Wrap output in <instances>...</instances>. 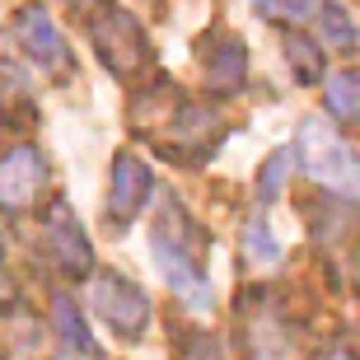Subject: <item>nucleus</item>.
<instances>
[{"label": "nucleus", "instance_id": "obj_2", "mask_svg": "<svg viewBox=\"0 0 360 360\" xmlns=\"http://www.w3.org/2000/svg\"><path fill=\"white\" fill-rule=\"evenodd\" d=\"M155 146H160L164 160H178V164H201L220 146V136H225V117L215 112L211 103H197V98H183L178 94V103L169 108L155 127Z\"/></svg>", "mask_w": 360, "mask_h": 360}, {"label": "nucleus", "instance_id": "obj_17", "mask_svg": "<svg viewBox=\"0 0 360 360\" xmlns=\"http://www.w3.org/2000/svg\"><path fill=\"white\" fill-rule=\"evenodd\" d=\"M174 360H229V356L211 333L187 328V333H178V342H174Z\"/></svg>", "mask_w": 360, "mask_h": 360}, {"label": "nucleus", "instance_id": "obj_5", "mask_svg": "<svg viewBox=\"0 0 360 360\" xmlns=\"http://www.w3.org/2000/svg\"><path fill=\"white\" fill-rule=\"evenodd\" d=\"M89 304L117 337H127V342L146 337V328H150V295L141 290L136 281H127L122 271H98V276H94Z\"/></svg>", "mask_w": 360, "mask_h": 360}, {"label": "nucleus", "instance_id": "obj_9", "mask_svg": "<svg viewBox=\"0 0 360 360\" xmlns=\"http://www.w3.org/2000/svg\"><path fill=\"white\" fill-rule=\"evenodd\" d=\"M150 187H155V178H150V164L141 160L136 150H122L117 160H112V183H108V215H112L117 225L136 220V215L146 211V201H150Z\"/></svg>", "mask_w": 360, "mask_h": 360}, {"label": "nucleus", "instance_id": "obj_19", "mask_svg": "<svg viewBox=\"0 0 360 360\" xmlns=\"http://www.w3.org/2000/svg\"><path fill=\"white\" fill-rule=\"evenodd\" d=\"M243 253L253 257V262H276V257H281V243L271 239V229H267L262 215L248 220V229H243Z\"/></svg>", "mask_w": 360, "mask_h": 360}, {"label": "nucleus", "instance_id": "obj_15", "mask_svg": "<svg viewBox=\"0 0 360 360\" xmlns=\"http://www.w3.org/2000/svg\"><path fill=\"white\" fill-rule=\"evenodd\" d=\"M0 112L5 117H24V112H33V98H28V80L24 70L14 66V61H0Z\"/></svg>", "mask_w": 360, "mask_h": 360}, {"label": "nucleus", "instance_id": "obj_16", "mask_svg": "<svg viewBox=\"0 0 360 360\" xmlns=\"http://www.w3.org/2000/svg\"><path fill=\"white\" fill-rule=\"evenodd\" d=\"M309 19H319L323 47H337V52H351V47H356V28H351V14L342 10V5H323V10L309 14Z\"/></svg>", "mask_w": 360, "mask_h": 360}, {"label": "nucleus", "instance_id": "obj_8", "mask_svg": "<svg viewBox=\"0 0 360 360\" xmlns=\"http://www.w3.org/2000/svg\"><path fill=\"white\" fill-rule=\"evenodd\" d=\"M14 38H19V52L42 70H70V52H66V38H61V28L52 24V14L42 10V5H24L19 19H14Z\"/></svg>", "mask_w": 360, "mask_h": 360}, {"label": "nucleus", "instance_id": "obj_13", "mask_svg": "<svg viewBox=\"0 0 360 360\" xmlns=\"http://www.w3.org/2000/svg\"><path fill=\"white\" fill-rule=\"evenodd\" d=\"M323 103L333 108L337 122H356L360 117V75L356 70H337L323 84Z\"/></svg>", "mask_w": 360, "mask_h": 360}, {"label": "nucleus", "instance_id": "obj_7", "mask_svg": "<svg viewBox=\"0 0 360 360\" xmlns=\"http://www.w3.org/2000/svg\"><path fill=\"white\" fill-rule=\"evenodd\" d=\"M42 187H47V160L38 146H14L10 155H0V206L5 211L33 206Z\"/></svg>", "mask_w": 360, "mask_h": 360}, {"label": "nucleus", "instance_id": "obj_3", "mask_svg": "<svg viewBox=\"0 0 360 360\" xmlns=\"http://www.w3.org/2000/svg\"><path fill=\"white\" fill-rule=\"evenodd\" d=\"M295 155L304 160V169H309L314 183L333 187V192H342V197H356V187H360L356 155H351V146L323 117H304V127H300V150H295Z\"/></svg>", "mask_w": 360, "mask_h": 360}, {"label": "nucleus", "instance_id": "obj_11", "mask_svg": "<svg viewBox=\"0 0 360 360\" xmlns=\"http://www.w3.org/2000/svg\"><path fill=\"white\" fill-rule=\"evenodd\" d=\"M206 47H211V52L201 56V66H206V80H211L220 94L243 89V80H248V52H243V42L225 33V38H211Z\"/></svg>", "mask_w": 360, "mask_h": 360}, {"label": "nucleus", "instance_id": "obj_10", "mask_svg": "<svg viewBox=\"0 0 360 360\" xmlns=\"http://www.w3.org/2000/svg\"><path fill=\"white\" fill-rule=\"evenodd\" d=\"M243 337H248V351L257 360H290L295 356V328L281 319L276 309H243Z\"/></svg>", "mask_w": 360, "mask_h": 360}, {"label": "nucleus", "instance_id": "obj_18", "mask_svg": "<svg viewBox=\"0 0 360 360\" xmlns=\"http://www.w3.org/2000/svg\"><path fill=\"white\" fill-rule=\"evenodd\" d=\"M290 164H295V150H271L267 155L262 174H257V197H262V206H271V197L281 192V183L290 178Z\"/></svg>", "mask_w": 360, "mask_h": 360}, {"label": "nucleus", "instance_id": "obj_20", "mask_svg": "<svg viewBox=\"0 0 360 360\" xmlns=\"http://www.w3.org/2000/svg\"><path fill=\"white\" fill-rule=\"evenodd\" d=\"M257 14L267 19H285V24H300L314 14V0H257Z\"/></svg>", "mask_w": 360, "mask_h": 360}, {"label": "nucleus", "instance_id": "obj_6", "mask_svg": "<svg viewBox=\"0 0 360 360\" xmlns=\"http://www.w3.org/2000/svg\"><path fill=\"white\" fill-rule=\"evenodd\" d=\"M42 253L52 257L61 276H94V248L66 201H52L42 215Z\"/></svg>", "mask_w": 360, "mask_h": 360}, {"label": "nucleus", "instance_id": "obj_1", "mask_svg": "<svg viewBox=\"0 0 360 360\" xmlns=\"http://www.w3.org/2000/svg\"><path fill=\"white\" fill-rule=\"evenodd\" d=\"M206 257H211V239L206 229L187 215V206L169 201L155 215V262H160L164 281L183 295L187 304H211V276H206Z\"/></svg>", "mask_w": 360, "mask_h": 360}, {"label": "nucleus", "instance_id": "obj_21", "mask_svg": "<svg viewBox=\"0 0 360 360\" xmlns=\"http://www.w3.org/2000/svg\"><path fill=\"white\" fill-rule=\"evenodd\" d=\"M319 360H356V356H351V351L347 347H328V351H323V356Z\"/></svg>", "mask_w": 360, "mask_h": 360}, {"label": "nucleus", "instance_id": "obj_4", "mask_svg": "<svg viewBox=\"0 0 360 360\" xmlns=\"http://www.w3.org/2000/svg\"><path fill=\"white\" fill-rule=\"evenodd\" d=\"M94 47H98V61H103L112 75H122V80H131V75H141V70L155 61V52H150V38L146 28L136 24V14L117 10V5H108L98 19H94Z\"/></svg>", "mask_w": 360, "mask_h": 360}, {"label": "nucleus", "instance_id": "obj_12", "mask_svg": "<svg viewBox=\"0 0 360 360\" xmlns=\"http://www.w3.org/2000/svg\"><path fill=\"white\" fill-rule=\"evenodd\" d=\"M52 323H56L61 347H70L75 356H98V351H94V337H89V323H84V314L70 304L66 295H56V300H52Z\"/></svg>", "mask_w": 360, "mask_h": 360}, {"label": "nucleus", "instance_id": "obj_14", "mask_svg": "<svg viewBox=\"0 0 360 360\" xmlns=\"http://www.w3.org/2000/svg\"><path fill=\"white\" fill-rule=\"evenodd\" d=\"M285 61H290L300 84H319L323 80V42L304 38V33H285Z\"/></svg>", "mask_w": 360, "mask_h": 360}]
</instances>
